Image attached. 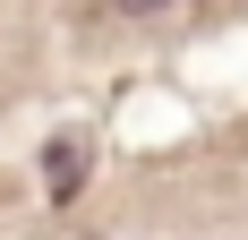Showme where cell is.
<instances>
[{"label": "cell", "instance_id": "6da1fadb", "mask_svg": "<svg viewBox=\"0 0 248 240\" xmlns=\"http://www.w3.org/2000/svg\"><path fill=\"white\" fill-rule=\"evenodd\" d=\"M77 180H86V146H77V137L43 146V189L51 197H77Z\"/></svg>", "mask_w": 248, "mask_h": 240}, {"label": "cell", "instance_id": "7a4b0ae2", "mask_svg": "<svg viewBox=\"0 0 248 240\" xmlns=\"http://www.w3.org/2000/svg\"><path fill=\"white\" fill-rule=\"evenodd\" d=\"M120 9H128V17H137V9H163V0H120Z\"/></svg>", "mask_w": 248, "mask_h": 240}]
</instances>
